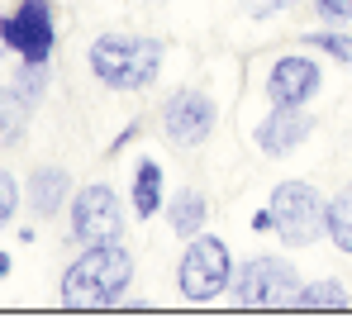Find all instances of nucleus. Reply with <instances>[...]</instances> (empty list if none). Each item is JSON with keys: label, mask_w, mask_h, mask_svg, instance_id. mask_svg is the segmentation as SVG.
I'll use <instances>...</instances> for the list:
<instances>
[{"label": "nucleus", "mask_w": 352, "mask_h": 333, "mask_svg": "<svg viewBox=\"0 0 352 333\" xmlns=\"http://www.w3.org/2000/svg\"><path fill=\"white\" fill-rule=\"evenodd\" d=\"M324 24H352V0H309Z\"/></svg>", "instance_id": "nucleus-21"}, {"label": "nucleus", "mask_w": 352, "mask_h": 333, "mask_svg": "<svg viewBox=\"0 0 352 333\" xmlns=\"http://www.w3.org/2000/svg\"><path fill=\"white\" fill-rule=\"evenodd\" d=\"M324 86V67L305 48L295 53H281L272 67H267V100L272 105H286V110H305Z\"/></svg>", "instance_id": "nucleus-9"}, {"label": "nucleus", "mask_w": 352, "mask_h": 333, "mask_svg": "<svg viewBox=\"0 0 352 333\" xmlns=\"http://www.w3.org/2000/svg\"><path fill=\"white\" fill-rule=\"evenodd\" d=\"M300 48H314V53L333 57L338 67H352V34H338V29H314V34H300Z\"/></svg>", "instance_id": "nucleus-17"}, {"label": "nucleus", "mask_w": 352, "mask_h": 333, "mask_svg": "<svg viewBox=\"0 0 352 333\" xmlns=\"http://www.w3.org/2000/svg\"><path fill=\"white\" fill-rule=\"evenodd\" d=\"M133 281V253L119 243H96V248H81L67 272L58 281V300L67 310H110L124 300Z\"/></svg>", "instance_id": "nucleus-1"}, {"label": "nucleus", "mask_w": 352, "mask_h": 333, "mask_svg": "<svg viewBox=\"0 0 352 333\" xmlns=\"http://www.w3.org/2000/svg\"><path fill=\"white\" fill-rule=\"evenodd\" d=\"M14 210H19V181L0 166V228L14 219Z\"/></svg>", "instance_id": "nucleus-18"}, {"label": "nucleus", "mask_w": 352, "mask_h": 333, "mask_svg": "<svg viewBox=\"0 0 352 333\" xmlns=\"http://www.w3.org/2000/svg\"><path fill=\"white\" fill-rule=\"evenodd\" d=\"M162 57H167V48L153 34H100L86 48V67L100 86L133 96V91H148L157 81Z\"/></svg>", "instance_id": "nucleus-2"}, {"label": "nucleus", "mask_w": 352, "mask_h": 333, "mask_svg": "<svg viewBox=\"0 0 352 333\" xmlns=\"http://www.w3.org/2000/svg\"><path fill=\"white\" fill-rule=\"evenodd\" d=\"M234 300L243 310H295V290H300V272L286 257H248L234 272Z\"/></svg>", "instance_id": "nucleus-6"}, {"label": "nucleus", "mask_w": 352, "mask_h": 333, "mask_svg": "<svg viewBox=\"0 0 352 333\" xmlns=\"http://www.w3.org/2000/svg\"><path fill=\"white\" fill-rule=\"evenodd\" d=\"M0 277H10V257L5 253H0Z\"/></svg>", "instance_id": "nucleus-22"}, {"label": "nucleus", "mask_w": 352, "mask_h": 333, "mask_svg": "<svg viewBox=\"0 0 352 333\" xmlns=\"http://www.w3.org/2000/svg\"><path fill=\"white\" fill-rule=\"evenodd\" d=\"M0 48L19 57L24 67H48L58 48V14L53 0H19L0 14Z\"/></svg>", "instance_id": "nucleus-5"}, {"label": "nucleus", "mask_w": 352, "mask_h": 333, "mask_svg": "<svg viewBox=\"0 0 352 333\" xmlns=\"http://www.w3.org/2000/svg\"><path fill=\"white\" fill-rule=\"evenodd\" d=\"M14 86H19L29 100H38V96H43V86H48V67H24V62H19V76H14Z\"/></svg>", "instance_id": "nucleus-19"}, {"label": "nucleus", "mask_w": 352, "mask_h": 333, "mask_svg": "<svg viewBox=\"0 0 352 333\" xmlns=\"http://www.w3.org/2000/svg\"><path fill=\"white\" fill-rule=\"evenodd\" d=\"M162 205H167V195H162V162L157 158H138V166H133V215L153 219Z\"/></svg>", "instance_id": "nucleus-14"}, {"label": "nucleus", "mask_w": 352, "mask_h": 333, "mask_svg": "<svg viewBox=\"0 0 352 333\" xmlns=\"http://www.w3.org/2000/svg\"><path fill=\"white\" fill-rule=\"evenodd\" d=\"M309 133H314V114H309V110L272 105V110L262 114V124L252 129V143H257L267 158H286V153H295Z\"/></svg>", "instance_id": "nucleus-10"}, {"label": "nucleus", "mask_w": 352, "mask_h": 333, "mask_svg": "<svg viewBox=\"0 0 352 333\" xmlns=\"http://www.w3.org/2000/svg\"><path fill=\"white\" fill-rule=\"evenodd\" d=\"M24 195H29V210L38 215V219H58L62 205H67V195H72V176H67V166H34L29 171V181H24Z\"/></svg>", "instance_id": "nucleus-11"}, {"label": "nucleus", "mask_w": 352, "mask_h": 333, "mask_svg": "<svg viewBox=\"0 0 352 333\" xmlns=\"http://www.w3.org/2000/svg\"><path fill=\"white\" fill-rule=\"evenodd\" d=\"M352 295L343 281L324 277V281H300V290H295V310H348Z\"/></svg>", "instance_id": "nucleus-15"}, {"label": "nucleus", "mask_w": 352, "mask_h": 333, "mask_svg": "<svg viewBox=\"0 0 352 333\" xmlns=\"http://www.w3.org/2000/svg\"><path fill=\"white\" fill-rule=\"evenodd\" d=\"M229 286H234V253H229V243L214 238V233L186 238V253H181V262H176V290H181V300L210 305V300H219Z\"/></svg>", "instance_id": "nucleus-3"}, {"label": "nucleus", "mask_w": 352, "mask_h": 333, "mask_svg": "<svg viewBox=\"0 0 352 333\" xmlns=\"http://www.w3.org/2000/svg\"><path fill=\"white\" fill-rule=\"evenodd\" d=\"M162 210H167V224H172L176 238H195V233H205V224H210V200H205L195 186H181Z\"/></svg>", "instance_id": "nucleus-12"}, {"label": "nucleus", "mask_w": 352, "mask_h": 333, "mask_svg": "<svg viewBox=\"0 0 352 333\" xmlns=\"http://www.w3.org/2000/svg\"><path fill=\"white\" fill-rule=\"evenodd\" d=\"M214 124H219V105H214L205 91H195V86L172 91V96H167V105H162V133H167V143L181 148V153H190V148L210 143Z\"/></svg>", "instance_id": "nucleus-8"}, {"label": "nucleus", "mask_w": 352, "mask_h": 333, "mask_svg": "<svg viewBox=\"0 0 352 333\" xmlns=\"http://www.w3.org/2000/svg\"><path fill=\"white\" fill-rule=\"evenodd\" d=\"M272 233L286 248H309L319 238H329V200L309 186V181H281L272 191Z\"/></svg>", "instance_id": "nucleus-4"}, {"label": "nucleus", "mask_w": 352, "mask_h": 333, "mask_svg": "<svg viewBox=\"0 0 352 333\" xmlns=\"http://www.w3.org/2000/svg\"><path fill=\"white\" fill-rule=\"evenodd\" d=\"M238 5H243L248 19H276V14H286V10L300 5V0H238Z\"/></svg>", "instance_id": "nucleus-20"}, {"label": "nucleus", "mask_w": 352, "mask_h": 333, "mask_svg": "<svg viewBox=\"0 0 352 333\" xmlns=\"http://www.w3.org/2000/svg\"><path fill=\"white\" fill-rule=\"evenodd\" d=\"M329 238L338 253L352 257V186H343L333 200H329Z\"/></svg>", "instance_id": "nucleus-16"}, {"label": "nucleus", "mask_w": 352, "mask_h": 333, "mask_svg": "<svg viewBox=\"0 0 352 333\" xmlns=\"http://www.w3.org/2000/svg\"><path fill=\"white\" fill-rule=\"evenodd\" d=\"M34 119V100L19 86H0V148H19Z\"/></svg>", "instance_id": "nucleus-13"}, {"label": "nucleus", "mask_w": 352, "mask_h": 333, "mask_svg": "<svg viewBox=\"0 0 352 333\" xmlns=\"http://www.w3.org/2000/svg\"><path fill=\"white\" fill-rule=\"evenodd\" d=\"M72 238L76 248H96V243H119L124 238V200L115 195V186L91 181L76 191L72 200Z\"/></svg>", "instance_id": "nucleus-7"}]
</instances>
